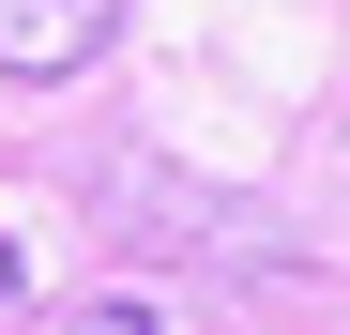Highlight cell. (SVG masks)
<instances>
[{
    "instance_id": "cell-1",
    "label": "cell",
    "mask_w": 350,
    "mask_h": 335,
    "mask_svg": "<svg viewBox=\"0 0 350 335\" xmlns=\"http://www.w3.org/2000/svg\"><path fill=\"white\" fill-rule=\"evenodd\" d=\"M122 46V0H0V77H92Z\"/></svg>"
},
{
    "instance_id": "cell-2",
    "label": "cell",
    "mask_w": 350,
    "mask_h": 335,
    "mask_svg": "<svg viewBox=\"0 0 350 335\" xmlns=\"http://www.w3.org/2000/svg\"><path fill=\"white\" fill-rule=\"evenodd\" d=\"M77 335H167V320H152L137 290H107V305H77Z\"/></svg>"
},
{
    "instance_id": "cell-3",
    "label": "cell",
    "mask_w": 350,
    "mask_h": 335,
    "mask_svg": "<svg viewBox=\"0 0 350 335\" xmlns=\"http://www.w3.org/2000/svg\"><path fill=\"white\" fill-rule=\"evenodd\" d=\"M16 274H31V259H16V229H0V290H16Z\"/></svg>"
}]
</instances>
